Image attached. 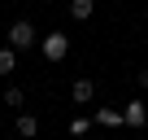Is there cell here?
<instances>
[{
  "label": "cell",
  "mask_w": 148,
  "mask_h": 140,
  "mask_svg": "<svg viewBox=\"0 0 148 140\" xmlns=\"http://www.w3.org/2000/svg\"><path fill=\"white\" fill-rule=\"evenodd\" d=\"M5 40H9V48H18V53H26V48H35V44H39V35H35V26H31L26 18H18V22L9 26V35H5Z\"/></svg>",
  "instance_id": "1"
},
{
  "label": "cell",
  "mask_w": 148,
  "mask_h": 140,
  "mask_svg": "<svg viewBox=\"0 0 148 140\" xmlns=\"http://www.w3.org/2000/svg\"><path fill=\"white\" fill-rule=\"evenodd\" d=\"M39 53H44L48 61H65V53H70V35H65V31L44 35V40H39Z\"/></svg>",
  "instance_id": "2"
},
{
  "label": "cell",
  "mask_w": 148,
  "mask_h": 140,
  "mask_svg": "<svg viewBox=\"0 0 148 140\" xmlns=\"http://www.w3.org/2000/svg\"><path fill=\"white\" fill-rule=\"evenodd\" d=\"M144 123H148V110H144V101H126V105H122V127H135V131H139Z\"/></svg>",
  "instance_id": "3"
},
{
  "label": "cell",
  "mask_w": 148,
  "mask_h": 140,
  "mask_svg": "<svg viewBox=\"0 0 148 140\" xmlns=\"http://www.w3.org/2000/svg\"><path fill=\"white\" fill-rule=\"evenodd\" d=\"M70 101H74V105H92V101H96V83H92V79H74V83H70Z\"/></svg>",
  "instance_id": "4"
},
{
  "label": "cell",
  "mask_w": 148,
  "mask_h": 140,
  "mask_svg": "<svg viewBox=\"0 0 148 140\" xmlns=\"http://www.w3.org/2000/svg\"><path fill=\"white\" fill-rule=\"evenodd\" d=\"M13 127H18V136H22V140H35V136H39V118H35V114H18V123H13Z\"/></svg>",
  "instance_id": "5"
},
{
  "label": "cell",
  "mask_w": 148,
  "mask_h": 140,
  "mask_svg": "<svg viewBox=\"0 0 148 140\" xmlns=\"http://www.w3.org/2000/svg\"><path fill=\"white\" fill-rule=\"evenodd\" d=\"M92 123H100V127H122V110H96Z\"/></svg>",
  "instance_id": "6"
},
{
  "label": "cell",
  "mask_w": 148,
  "mask_h": 140,
  "mask_svg": "<svg viewBox=\"0 0 148 140\" xmlns=\"http://www.w3.org/2000/svg\"><path fill=\"white\" fill-rule=\"evenodd\" d=\"M70 13L79 18V22H87V18L96 13V0H70Z\"/></svg>",
  "instance_id": "7"
},
{
  "label": "cell",
  "mask_w": 148,
  "mask_h": 140,
  "mask_svg": "<svg viewBox=\"0 0 148 140\" xmlns=\"http://www.w3.org/2000/svg\"><path fill=\"white\" fill-rule=\"evenodd\" d=\"M13 70H18V48H0V75H13Z\"/></svg>",
  "instance_id": "8"
},
{
  "label": "cell",
  "mask_w": 148,
  "mask_h": 140,
  "mask_svg": "<svg viewBox=\"0 0 148 140\" xmlns=\"http://www.w3.org/2000/svg\"><path fill=\"white\" fill-rule=\"evenodd\" d=\"M5 105H9V110H22V105H26V92H22L18 83H9V88H5Z\"/></svg>",
  "instance_id": "9"
},
{
  "label": "cell",
  "mask_w": 148,
  "mask_h": 140,
  "mask_svg": "<svg viewBox=\"0 0 148 140\" xmlns=\"http://www.w3.org/2000/svg\"><path fill=\"white\" fill-rule=\"evenodd\" d=\"M87 131H92V118H83V114H79V118H70V136H74V140L87 136Z\"/></svg>",
  "instance_id": "10"
},
{
  "label": "cell",
  "mask_w": 148,
  "mask_h": 140,
  "mask_svg": "<svg viewBox=\"0 0 148 140\" xmlns=\"http://www.w3.org/2000/svg\"><path fill=\"white\" fill-rule=\"evenodd\" d=\"M135 83H139V88H148V70H139V75H135Z\"/></svg>",
  "instance_id": "11"
}]
</instances>
